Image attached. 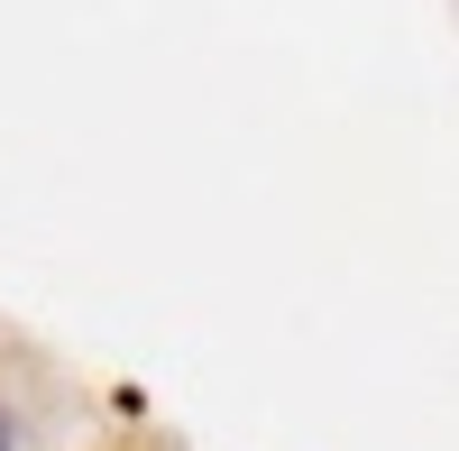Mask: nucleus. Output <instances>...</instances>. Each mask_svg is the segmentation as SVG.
Listing matches in <instances>:
<instances>
[{
    "label": "nucleus",
    "mask_w": 459,
    "mask_h": 451,
    "mask_svg": "<svg viewBox=\"0 0 459 451\" xmlns=\"http://www.w3.org/2000/svg\"><path fill=\"white\" fill-rule=\"evenodd\" d=\"M0 451H10V415H0Z\"/></svg>",
    "instance_id": "f257e3e1"
}]
</instances>
